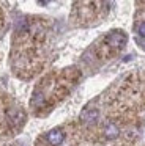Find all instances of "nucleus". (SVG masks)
Segmentation results:
<instances>
[{"mask_svg":"<svg viewBox=\"0 0 145 146\" xmlns=\"http://www.w3.org/2000/svg\"><path fill=\"white\" fill-rule=\"evenodd\" d=\"M104 42H106L112 50H120V49H123L126 46L128 36H126V33L123 32V30H112V32H109L106 35Z\"/></svg>","mask_w":145,"mask_h":146,"instance_id":"obj_1","label":"nucleus"},{"mask_svg":"<svg viewBox=\"0 0 145 146\" xmlns=\"http://www.w3.org/2000/svg\"><path fill=\"white\" fill-rule=\"evenodd\" d=\"M46 140H47V143L52 145V146H60L63 143V140H65V132H63L62 129H58V127H57V129H52L46 133Z\"/></svg>","mask_w":145,"mask_h":146,"instance_id":"obj_2","label":"nucleus"},{"mask_svg":"<svg viewBox=\"0 0 145 146\" xmlns=\"http://www.w3.org/2000/svg\"><path fill=\"white\" fill-rule=\"evenodd\" d=\"M98 118H99V111H98L96 108H85L81 113V121L84 124H88V126L96 123Z\"/></svg>","mask_w":145,"mask_h":146,"instance_id":"obj_3","label":"nucleus"},{"mask_svg":"<svg viewBox=\"0 0 145 146\" xmlns=\"http://www.w3.org/2000/svg\"><path fill=\"white\" fill-rule=\"evenodd\" d=\"M118 135H120L118 126L113 124V123H106V126H104V137H106L107 140H113Z\"/></svg>","mask_w":145,"mask_h":146,"instance_id":"obj_4","label":"nucleus"},{"mask_svg":"<svg viewBox=\"0 0 145 146\" xmlns=\"http://www.w3.org/2000/svg\"><path fill=\"white\" fill-rule=\"evenodd\" d=\"M8 116H9V119H11V123H24V119H25L24 113H22L21 110H17V108L9 110L8 111Z\"/></svg>","mask_w":145,"mask_h":146,"instance_id":"obj_5","label":"nucleus"},{"mask_svg":"<svg viewBox=\"0 0 145 146\" xmlns=\"http://www.w3.org/2000/svg\"><path fill=\"white\" fill-rule=\"evenodd\" d=\"M136 32H137V35H139V36L145 38V21H142V22L139 24L137 29H136Z\"/></svg>","mask_w":145,"mask_h":146,"instance_id":"obj_6","label":"nucleus"}]
</instances>
